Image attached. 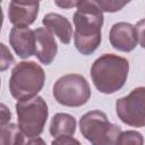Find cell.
<instances>
[{"mask_svg":"<svg viewBox=\"0 0 145 145\" xmlns=\"http://www.w3.org/2000/svg\"><path fill=\"white\" fill-rule=\"evenodd\" d=\"M74 14V43L77 51L84 56L92 54L101 44L103 11L96 1H79Z\"/></svg>","mask_w":145,"mask_h":145,"instance_id":"obj_1","label":"cell"},{"mask_svg":"<svg viewBox=\"0 0 145 145\" xmlns=\"http://www.w3.org/2000/svg\"><path fill=\"white\" fill-rule=\"evenodd\" d=\"M129 62L126 58L113 53L99 57L91 67V77L96 89L103 94H112L126 84Z\"/></svg>","mask_w":145,"mask_h":145,"instance_id":"obj_2","label":"cell"},{"mask_svg":"<svg viewBox=\"0 0 145 145\" xmlns=\"http://www.w3.org/2000/svg\"><path fill=\"white\" fill-rule=\"evenodd\" d=\"M45 72L34 61H20L11 70L9 78V91L12 97L25 101L37 96L43 88Z\"/></svg>","mask_w":145,"mask_h":145,"instance_id":"obj_3","label":"cell"},{"mask_svg":"<svg viewBox=\"0 0 145 145\" xmlns=\"http://www.w3.org/2000/svg\"><path fill=\"white\" fill-rule=\"evenodd\" d=\"M79 129L92 145H116L122 133L121 128L111 123L106 114L100 110L86 112L79 120Z\"/></svg>","mask_w":145,"mask_h":145,"instance_id":"obj_4","label":"cell"},{"mask_svg":"<svg viewBox=\"0 0 145 145\" xmlns=\"http://www.w3.org/2000/svg\"><path fill=\"white\" fill-rule=\"evenodd\" d=\"M18 127L24 136L28 138L39 137L44 129L49 116V109L42 96L18 101L15 105Z\"/></svg>","mask_w":145,"mask_h":145,"instance_id":"obj_5","label":"cell"},{"mask_svg":"<svg viewBox=\"0 0 145 145\" xmlns=\"http://www.w3.org/2000/svg\"><path fill=\"white\" fill-rule=\"evenodd\" d=\"M54 100L65 106L77 108L86 104L91 97V88L86 78L79 74L60 77L53 85Z\"/></svg>","mask_w":145,"mask_h":145,"instance_id":"obj_6","label":"cell"},{"mask_svg":"<svg viewBox=\"0 0 145 145\" xmlns=\"http://www.w3.org/2000/svg\"><path fill=\"white\" fill-rule=\"evenodd\" d=\"M116 112L123 123L136 128L145 127V87H136L127 96L118 99Z\"/></svg>","mask_w":145,"mask_h":145,"instance_id":"obj_7","label":"cell"},{"mask_svg":"<svg viewBox=\"0 0 145 145\" xmlns=\"http://www.w3.org/2000/svg\"><path fill=\"white\" fill-rule=\"evenodd\" d=\"M111 45L121 52H130L137 45V33L134 25L119 22L112 25L109 34Z\"/></svg>","mask_w":145,"mask_h":145,"instance_id":"obj_8","label":"cell"},{"mask_svg":"<svg viewBox=\"0 0 145 145\" xmlns=\"http://www.w3.org/2000/svg\"><path fill=\"white\" fill-rule=\"evenodd\" d=\"M39 1H10L8 6V18L14 26L28 27L39 15Z\"/></svg>","mask_w":145,"mask_h":145,"instance_id":"obj_9","label":"cell"},{"mask_svg":"<svg viewBox=\"0 0 145 145\" xmlns=\"http://www.w3.org/2000/svg\"><path fill=\"white\" fill-rule=\"evenodd\" d=\"M9 43L22 59H27L35 54V35L29 27L14 26L9 33Z\"/></svg>","mask_w":145,"mask_h":145,"instance_id":"obj_10","label":"cell"},{"mask_svg":"<svg viewBox=\"0 0 145 145\" xmlns=\"http://www.w3.org/2000/svg\"><path fill=\"white\" fill-rule=\"evenodd\" d=\"M35 35V56L43 65H50L58 52V45L53 34L46 27L34 29Z\"/></svg>","mask_w":145,"mask_h":145,"instance_id":"obj_11","label":"cell"},{"mask_svg":"<svg viewBox=\"0 0 145 145\" xmlns=\"http://www.w3.org/2000/svg\"><path fill=\"white\" fill-rule=\"evenodd\" d=\"M43 25L58 39L62 44H69L72 36V27L67 17L56 14L49 12L42 19Z\"/></svg>","mask_w":145,"mask_h":145,"instance_id":"obj_12","label":"cell"},{"mask_svg":"<svg viewBox=\"0 0 145 145\" xmlns=\"http://www.w3.org/2000/svg\"><path fill=\"white\" fill-rule=\"evenodd\" d=\"M50 134L53 137L72 136L76 131V119L68 113H56L50 122Z\"/></svg>","mask_w":145,"mask_h":145,"instance_id":"obj_13","label":"cell"},{"mask_svg":"<svg viewBox=\"0 0 145 145\" xmlns=\"http://www.w3.org/2000/svg\"><path fill=\"white\" fill-rule=\"evenodd\" d=\"M1 145H22L24 143V134L15 123L0 125Z\"/></svg>","mask_w":145,"mask_h":145,"instance_id":"obj_14","label":"cell"},{"mask_svg":"<svg viewBox=\"0 0 145 145\" xmlns=\"http://www.w3.org/2000/svg\"><path fill=\"white\" fill-rule=\"evenodd\" d=\"M116 145H144V137L139 131L126 130L120 134Z\"/></svg>","mask_w":145,"mask_h":145,"instance_id":"obj_15","label":"cell"},{"mask_svg":"<svg viewBox=\"0 0 145 145\" xmlns=\"http://www.w3.org/2000/svg\"><path fill=\"white\" fill-rule=\"evenodd\" d=\"M97 6L101 8L102 11L105 12H116L122 9L128 1H113V0H99L96 1Z\"/></svg>","mask_w":145,"mask_h":145,"instance_id":"obj_16","label":"cell"},{"mask_svg":"<svg viewBox=\"0 0 145 145\" xmlns=\"http://www.w3.org/2000/svg\"><path fill=\"white\" fill-rule=\"evenodd\" d=\"M1 51H2V54H1V70H6L10 65H12L15 62V59L14 57L11 56L10 51L7 49V46L1 43Z\"/></svg>","mask_w":145,"mask_h":145,"instance_id":"obj_17","label":"cell"},{"mask_svg":"<svg viewBox=\"0 0 145 145\" xmlns=\"http://www.w3.org/2000/svg\"><path fill=\"white\" fill-rule=\"evenodd\" d=\"M51 145H82L78 139L72 136H60L52 140Z\"/></svg>","mask_w":145,"mask_h":145,"instance_id":"obj_18","label":"cell"},{"mask_svg":"<svg viewBox=\"0 0 145 145\" xmlns=\"http://www.w3.org/2000/svg\"><path fill=\"white\" fill-rule=\"evenodd\" d=\"M135 28H136V33H137V40H138L140 46L145 49V18L140 19L136 24Z\"/></svg>","mask_w":145,"mask_h":145,"instance_id":"obj_19","label":"cell"},{"mask_svg":"<svg viewBox=\"0 0 145 145\" xmlns=\"http://www.w3.org/2000/svg\"><path fill=\"white\" fill-rule=\"evenodd\" d=\"M11 119V113L10 111L7 109V106L5 104H1V119H0V125L3 123H8Z\"/></svg>","mask_w":145,"mask_h":145,"instance_id":"obj_20","label":"cell"},{"mask_svg":"<svg viewBox=\"0 0 145 145\" xmlns=\"http://www.w3.org/2000/svg\"><path fill=\"white\" fill-rule=\"evenodd\" d=\"M78 2L79 1H56L54 3L60 7V8H63V9H70L72 7H77L78 6Z\"/></svg>","mask_w":145,"mask_h":145,"instance_id":"obj_21","label":"cell"},{"mask_svg":"<svg viewBox=\"0 0 145 145\" xmlns=\"http://www.w3.org/2000/svg\"><path fill=\"white\" fill-rule=\"evenodd\" d=\"M22 145H46V144L41 137H34V138H29L26 142L24 140V143Z\"/></svg>","mask_w":145,"mask_h":145,"instance_id":"obj_22","label":"cell"}]
</instances>
